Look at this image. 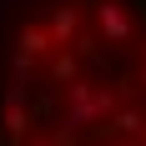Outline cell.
<instances>
[{
    "label": "cell",
    "mask_w": 146,
    "mask_h": 146,
    "mask_svg": "<svg viewBox=\"0 0 146 146\" xmlns=\"http://www.w3.org/2000/svg\"><path fill=\"white\" fill-rule=\"evenodd\" d=\"M96 25H101V40L121 45V40H131L136 20H131V10H126L121 0H96Z\"/></svg>",
    "instance_id": "cell-1"
},
{
    "label": "cell",
    "mask_w": 146,
    "mask_h": 146,
    "mask_svg": "<svg viewBox=\"0 0 146 146\" xmlns=\"http://www.w3.org/2000/svg\"><path fill=\"white\" fill-rule=\"evenodd\" d=\"M126 146H131V141H126Z\"/></svg>",
    "instance_id": "cell-9"
},
{
    "label": "cell",
    "mask_w": 146,
    "mask_h": 146,
    "mask_svg": "<svg viewBox=\"0 0 146 146\" xmlns=\"http://www.w3.org/2000/svg\"><path fill=\"white\" fill-rule=\"evenodd\" d=\"M50 76H56L60 86H66V81H76V56H71V50H60V56L50 60Z\"/></svg>",
    "instance_id": "cell-5"
},
{
    "label": "cell",
    "mask_w": 146,
    "mask_h": 146,
    "mask_svg": "<svg viewBox=\"0 0 146 146\" xmlns=\"http://www.w3.org/2000/svg\"><path fill=\"white\" fill-rule=\"evenodd\" d=\"M141 60H146V35H141Z\"/></svg>",
    "instance_id": "cell-7"
},
{
    "label": "cell",
    "mask_w": 146,
    "mask_h": 146,
    "mask_svg": "<svg viewBox=\"0 0 146 146\" xmlns=\"http://www.w3.org/2000/svg\"><path fill=\"white\" fill-rule=\"evenodd\" d=\"M76 30H81V10H76V5H56V15H50V40H56V45H71Z\"/></svg>",
    "instance_id": "cell-2"
},
{
    "label": "cell",
    "mask_w": 146,
    "mask_h": 146,
    "mask_svg": "<svg viewBox=\"0 0 146 146\" xmlns=\"http://www.w3.org/2000/svg\"><path fill=\"white\" fill-rule=\"evenodd\" d=\"M35 146H56V141H35Z\"/></svg>",
    "instance_id": "cell-8"
},
{
    "label": "cell",
    "mask_w": 146,
    "mask_h": 146,
    "mask_svg": "<svg viewBox=\"0 0 146 146\" xmlns=\"http://www.w3.org/2000/svg\"><path fill=\"white\" fill-rule=\"evenodd\" d=\"M136 81H141V86H146V66H141V76H136Z\"/></svg>",
    "instance_id": "cell-6"
},
{
    "label": "cell",
    "mask_w": 146,
    "mask_h": 146,
    "mask_svg": "<svg viewBox=\"0 0 146 146\" xmlns=\"http://www.w3.org/2000/svg\"><path fill=\"white\" fill-rule=\"evenodd\" d=\"M141 126H146V116L136 111V106H116V111L106 116V131H121V136H136Z\"/></svg>",
    "instance_id": "cell-4"
},
{
    "label": "cell",
    "mask_w": 146,
    "mask_h": 146,
    "mask_svg": "<svg viewBox=\"0 0 146 146\" xmlns=\"http://www.w3.org/2000/svg\"><path fill=\"white\" fill-rule=\"evenodd\" d=\"M15 50H25V56H50V50H56V40H50V30H40V25H25L20 30V35H15Z\"/></svg>",
    "instance_id": "cell-3"
}]
</instances>
